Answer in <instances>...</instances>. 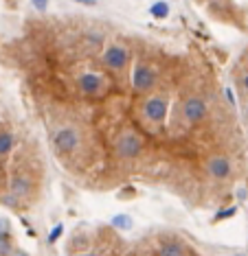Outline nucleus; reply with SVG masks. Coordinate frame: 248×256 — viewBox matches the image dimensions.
<instances>
[{
    "instance_id": "1",
    "label": "nucleus",
    "mask_w": 248,
    "mask_h": 256,
    "mask_svg": "<svg viewBox=\"0 0 248 256\" xmlns=\"http://www.w3.org/2000/svg\"><path fill=\"white\" fill-rule=\"evenodd\" d=\"M77 90L86 99H101L108 94L110 81L101 73H82L77 75Z\"/></svg>"
},
{
    "instance_id": "2",
    "label": "nucleus",
    "mask_w": 248,
    "mask_h": 256,
    "mask_svg": "<svg viewBox=\"0 0 248 256\" xmlns=\"http://www.w3.org/2000/svg\"><path fill=\"white\" fill-rule=\"evenodd\" d=\"M143 151V138H141L136 131L125 129L116 136L114 140V153L121 158V160H136Z\"/></svg>"
},
{
    "instance_id": "3",
    "label": "nucleus",
    "mask_w": 248,
    "mask_h": 256,
    "mask_svg": "<svg viewBox=\"0 0 248 256\" xmlns=\"http://www.w3.org/2000/svg\"><path fill=\"white\" fill-rule=\"evenodd\" d=\"M101 61L108 70L112 73H123L130 64V48L119 42H112L108 44L103 50H101Z\"/></svg>"
},
{
    "instance_id": "4",
    "label": "nucleus",
    "mask_w": 248,
    "mask_h": 256,
    "mask_svg": "<svg viewBox=\"0 0 248 256\" xmlns=\"http://www.w3.org/2000/svg\"><path fill=\"white\" fill-rule=\"evenodd\" d=\"M156 81H158V73L156 68L148 61H139L132 70V88L136 92H151L156 88Z\"/></svg>"
},
{
    "instance_id": "5",
    "label": "nucleus",
    "mask_w": 248,
    "mask_h": 256,
    "mask_svg": "<svg viewBox=\"0 0 248 256\" xmlns=\"http://www.w3.org/2000/svg\"><path fill=\"white\" fill-rule=\"evenodd\" d=\"M53 147L59 156H70V153H75L79 147V131L70 125L59 127L53 134Z\"/></svg>"
},
{
    "instance_id": "6",
    "label": "nucleus",
    "mask_w": 248,
    "mask_h": 256,
    "mask_svg": "<svg viewBox=\"0 0 248 256\" xmlns=\"http://www.w3.org/2000/svg\"><path fill=\"white\" fill-rule=\"evenodd\" d=\"M206 112H209V105L198 94H191L182 101V119L187 121V125H198V123H202L206 119Z\"/></svg>"
},
{
    "instance_id": "7",
    "label": "nucleus",
    "mask_w": 248,
    "mask_h": 256,
    "mask_svg": "<svg viewBox=\"0 0 248 256\" xmlns=\"http://www.w3.org/2000/svg\"><path fill=\"white\" fill-rule=\"evenodd\" d=\"M167 112H169V101H167V96H163V94H151V96L145 99V103H143V116H145V121L160 125V123L167 119Z\"/></svg>"
},
{
    "instance_id": "8",
    "label": "nucleus",
    "mask_w": 248,
    "mask_h": 256,
    "mask_svg": "<svg viewBox=\"0 0 248 256\" xmlns=\"http://www.w3.org/2000/svg\"><path fill=\"white\" fill-rule=\"evenodd\" d=\"M233 167H231V160L226 156H211L206 160V173L215 180H226L231 175Z\"/></svg>"
},
{
    "instance_id": "9",
    "label": "nucleus",
    "mask_w": 248,
    "mask_h": 256,
    "mask_svg": "<svg viewBox=\"0 0 248 256\" xmlns=\"http://www.w3.org/2000/svg\"><path fill=\"white\" fill-rule=\"evenodd\" d=\"M9 191H11V195L18 199L29 197L31 195V180L24 175H13L11 182H9Z\"/></svg>"
},
{
    "instance_id": "10",
    "label": "nucleus",
    "mask_w": 248,
    "mask_h": 256,
    "mask_svg": "<svg viewBox=\"0 0 248 256\" xmlns=\"http://www.w3.org/2000/svg\"><path fill=\"white\" fill-rule=\"evenodd\" d=\"M158 256H187L185 254V248L176 241H165L163 245L158 248Z\"/></svg>"
},
{
    "instance_id": "11",
    "label": "nucleus",
    "mask_w": 248,
    "mask_h": 256,
    "mask_svg": "<svg viewBox=\"0 0 248 256\" xmlns=\"http://www.w3.org/2000/svg\"><path fill=\"white\" fill-rule=\"evenodd\" d=\"M13 149V134L0 131V156H9Z\"/></svg>"
},
{
    "instance_id": "12",
    "label": "nucleus",
    "mask_w": 248,
    "mask_h": 256,
    "mask_svg": "<svg viewBox=\"0 0 248 256\" xmlns=\"http://www.w3.org/2000/svg\"><path fill=\"white\" fill-rule=\"evenodd\" d=\"M112 226L116 230H132L134 221H132L130 214H114V217H112Z\"/></svg>"
},
{
    "instance_id": "13",
    "label": "nucleus",
    "mask_w": 248,
    "mask_h": 256,
    "mask_svg": "<svg viewBox=\"0 0 248 256\" xmlns=\"http://www.w3.org/2000/svg\"><path fill=\"white\" fill-rule=\"evenodd\" d=\"M151 13H154L156 18H165V15L169 13V7H167L165 2H156V4H151Z\"/></svg>"
},
{
    "instance_id": "14",
    "label": "nucleus",
    "mask_w": 248,
    "mask_h": 256,
    "mask_svg": "<svg viewBox=\"0 0 248 256\" xmlns=\"http://www.w3.org/2000/svg\"><path fill=\"white\" fill-rule=\"evenodd\" d=\"M11 252V243H9V234L0 232V254H9Z\"/></svg>"
},
{
    "instance_id": "15",
    "label": "nucleus",
    "mask_w": 248,
    "mask_h": 256,
    "mask_svg": "<svg viewBox=\"0 0 248 256\" xmlns=\"http://www.w3.org/2000/svg\"><path fill=\"white\" fill-rule=\"evenodd\" d=\"M62 232H64V226L62 223H57L53 230H50V234H49V243H55L59 237H62Z\"/></svg>"
},
{
    "instance_id": "16",
    "label": "nucleus",
    "mask_w": 248,
    "mask_h": 256,
    "mask_svg": "<svg viewBox=\"0 0 248 256\" xmlns=\"http://www.w3.org/2000/svg\"><path fill=\"white\" fill-rule=\"evenodd\" d=\"M240 88H242V92H246L248 94V73L240 75Z\"/></svg>"
},
{
    "instance_id": "17",
    "label": "nucleus",
    "mask_w": 248,
    "mask_h": 256,
    "mask_svg": "<svg viewBox=\"0 0 248 256\" xmlns=\"http://www.w3.org/2000/svg\"><path fill=\"white\" fill-rule=\"evenodd\" d=\"M233 214H235V208H229V211H222V213L215 217V221H220V219H224V217H233Z\"/></svg>"
},
{
    "instance_id": "18",
    "label": "nucleus",
    "mask_w": 248,
    "mask_h": 256,
    "mask_svg": "<svg viewBox=\"0 0 248 256\" xmlns=\"http://www.w3.org/2000/svg\"><path fill=\"white\" fill-rule=\"evenodd\" d=\"M0 232H2V234H9V226L2 221V219H0Z\"/></svg>"
},
{
    "instance_id": "19",
    "label": "nucleus",
    "mask_w": 248,
    "mask_h": 256,
    "mask_svg": "<svg viewBox=\"0 0 248 256\" xmlns=\"http://www.w3.org/2000/svg\"><path fill=\"white\" fill-rule=\"evenodd\" d=\"M33 4L35 7H40V9H44L47 7V0H33Z\"/></svg>"
},
{
    "instance_id": "20",
    "label": "nucleus",
    "mask_w": 248,
    "mask_h": 256,
    "mask_svg": "<svg viewBox=\"0 0 248 256\" xmlns=\"http://www.w3.org/2000/svg\"><path fill=\"white\" fill-rule=\"evenodd\" d=\"M77 2H82V4H97V0H77Z\"/></svg>"
},
{
    "instance_id": "21",
    "label": "nucleus",
    "mask_w": 248,
    "mask_h": 256,
    "mask_svg": "<svg viewBox=\"0 0 248 256\" xmlns=\"http://www.w3.org/2000/svg\"><path fill=\"white\" fill-rule=\"evenodd\" d=\"M79 256H99V254H95V252H84V254H79Z\"/></svg>"
},
{
    "instance_id": "22",
    "label": "nucleus",
    "mask_w": 248,
    "mask_h": 256,
    "mask_svg": "<svg viewBox=\"0 0 248 256\" xmlns=\"http://www.w3.org/2000/svg\"><path fill=\"white\" fill-rule=\"evenodd\" d=\"M213 2H222V0H213Z\"/></svg>"
}]
</instances>
